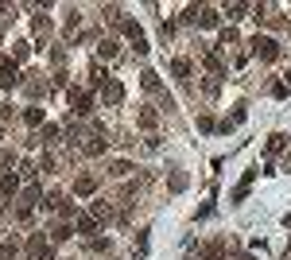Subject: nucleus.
Listing matches in <instances>:
<instances>
[{
	"label": "nucleus",
	"mask_w": 291,
	"mask_h": 260,
	"mask_svg": "<svg viewBox=\"0 0 291 260\" xmlns=\"http://www.w3.org/2000/svg\"><path fill=\"white\" fill-rule=\"evenodd\" d=\"M241 260H253V256H241Z\"/></svg>",
	"instance_id": "nucleus-30"
},
{
	"label": "nucleus",
	"mask_w": 291,
	"mask_h": 260,
	"mask_svg": "<svg viewBox=\"0 0 291 260\" xmlns=\"http://www.w3.org/2000/svg\"><path fill=\"white\" fill-rule=\"evenodd\" d=\"M128 171H132V163H128V159H117V163H113V175H117V179H124Z\"/></svg>",
	"instance_id": "nucleus-20"
},
{
	"label": "nucleus",
	"mask_w": 291,
	"mask_h": 260,
	"mask_svg": "<svg viewBox=\"0 0 291 260\" xmlns=\"http://www.w3.org/2000/svg\"><path fill=\"white\" fill-rule=\"evenodd\" d=\"M66 237H70V226H59V229L51 233V241H66Z\"/></svg>",
	"instance_id": "nucleus-24"
},
{
	"label": "nucleus",
	"mask_w": 291,
	"mask_h": 260,
	"mask_svg": "<svg viewBox=\"0 0 291 260\" xmlns=\"http://www.w3.org/2000/svg\"><path fill=\"white\" fill-rule=\"evenodd\" d=\"M0 260H16V245H4V249H0Z\"/></svg>",
	"instance_id": "nucleus-27"
},
{
	"label": "nucleus",
	"mask_w": 291,
	"mask_h": 260,
	"mask_svg": "<svg viewBox=\"0 0 291 260\" xmlns=\"http://www.w3.org/2000/svg\"><path fill=\"white\" fill-rule=\"evenodd\" d=\"M70 109H74L78 117L93 113V94H89V89H70Z\"/></svg>",
	"instance_id": "nucleus-1"
},
{
	"label": "nucleus",
	"mask_w": 291,
	"mask_h": 260,
	"mask_svg": "<svg viewBox=\"0 0 291 260\" xmlns=\"http://www.w3.org/2000/svg\"><path fill=\"white\" fill-rule=\"evenodd\" d=\"M156 121H159L156 109H144V113H140V128H156Z\"/></svg>",
	"instance_id": "nucleus-15"
},
{
	"label": "nucleus",
	"mask_w": 291,
	"mask_h": 260,
	"mask_svg": "<svg viewBox=\"0 0 291 260\" xmlns=\"http://www.w3.org/2000/svg\"><path fill=\"white\" fill-rule=\"evenodd\" d=\"M0 194L4 198H16L20 194V175H0Z\"/></svg>",
	"instance_id": "nucleus-9"
},
{
	"label": "nucleus",
	"mask_w": 291,
	"mask_h": 260,
	"mask_svg": "<svg viewBox=\"0 0 291 260\" xmlns=\"http://www.w3.org/2000/svg\"><path fill=\"white\" fill-rule=\"evenodd\" d=\"M283 140H287V136H280V132H276V136L268 140V156H276V152H280V147H283Z\"/></svg>",
	"instance_id": "nucleus-22"
},
{
	"label": "nucleus",
	"mask_w": 291,
	"mask_h": 260,
	"mask_svg": "<svg viewBox=\"0 0 291 260\" xmlns=\"http://www.w3.org/2000/svg\"><path fill=\"white\" fill-rule=\"evenodd\" d=\"M0 86H4V89H16L20 86V66H16V62H0Z\"/></svg>",
	"instance_id": "nucleus-5"
},
{
	"label": "nucleus",
	"mask_w": 291,
	"mask_h": 260,
	"mask_svg": "<svg viewBox=\"0 0 291 260\" xmlns=\"http://www.w3.org/2000/svg\"><path fill=\"white\" fill-rule=\"evenodd\" d=\"M225 12H229V20H241V12H245V4H225Z\"/></svg>",
	"instance_id": "nucleus-25"
},
{
	"label": "nucleus",
	"mask_w": 291,
	"mask_h": 260,
	"mask_svg": "<svg viewBox=\"0 0 291 260\" xmlns=\"http://www.w3.org/2000/svg\"><path fill=\"white\" fill-rule=\"evenodd\" d=\"M82 152H86V156H101V152H105V140H101V136H97V132H93V136H86V144H82Z\"/></svg>",
	"instance_id": "nucleus-11"
},
{
	"label": "nucleus",
	"mask_w": 291,
	"mask_h": 260,
	"mask_svg": "<svg viewBox=\"0 0 291 260\" xmlns=\"http://www.w3.org/2000/svg\"><path fill=\"white\" fill-rule=\"evenodd\" d=\"M171 70H175V78H190V62H186V59H175Z\"/></svg>",
	"instance_id": "nucleus-17"
},
{
	"label": "nucleus",
	"mask_w": 291,
	"mask_h": 260,
	"mask_svg": "<svg viewBox=\"0 0 291 260\" xmlns=\"http://www.w3.org/2000/svg\"><path fill=\"white\" fill-rule=\"evenodd\" d=\"M97 54H101V59H117V43H113V39H105V43L97 47Z\"/></svg>",
	"instance_id": "nucleus-16"
},
{
	"label": "nucleus",
	"mask_w": 291,
	"mask_h": 260,
	"mask_svg": "<svg viewBox=\"0 0 291 260\" xmlns=\"http://www.w3.org/2000/svg\"><path fill=\"white\" fill-rule=\"evenodd\" d=\"M202 62L214 70V74H221V54H218V51H206V54H202Z\"/></svg>",
	"instance_id": "nucleus-14"
},
{
	"label": "nucleus",
	"mask_w": 291,
	"mask_h": 260,
	"mask_svg": "<svg viewBox=\"0 0 291 260\" xmlns=\"http://www.w3.org/2000/svg\"><path fill=\"white\" fill-rule=\"evenodd\" d=\"M101 97H105L109 105H117V101H121V97H124V86H121V82H117V78H109L105 86H101Z\"/></svg>",
	"instance_id": "nucleus-7"
},
{
	"label": "nucleus",
	"mask_w": 291,
	"mask_h": 260,
	"mask_svg": "<svg viewBox=\"0 0 291 260\" xmlns=\"http://www.w3.org/2000/svg\"><path fill=\"white\" fill-rule=\"evenodd\" d=\"M194 20H198L202 27H218V12H214V8H198V16H194Z\"/></svg>",
	"instance_id": "nucleus-13"
},
{
	"label": "nucleus",
	"mask_w": 291,
	"mask_h": 260,
	"mask_svg": "<svg viewBox=\"0 0 291 260\" xmlns=\"http://www.w3.org/2000/svg\"><path fill=\"white\" fill-rule=\"evenodd\" d=\"M51 136H59V128H54V124H43V132H39V140H51Z\"/></svg>",
	"instance_id": "nucleus-28"
},
{
	"label": "nucleus",
	"mask_w": 291,
	"mask_h": 260,
	"mask_svg": "<svg viewBox=\"0 0 291 260\" xmlns=\"http://www.w3.org/2000/svg\"><path fill=\"white\" fill-rule=\"evenodd\" d=\"M89 214H93L97 221H101V217H113V210H109L105 202H93V210H89Z\"/></svg>",
	"instance_id": "nucleus-18"
},
{
	"label": "nucleus",
	"mask_w": 291,
	"mask_h": 260,
	"mask_svg": "<svg viewBox=\"0 0 291 260\" xmlns=\"http://www.w3.org/2000/svg\"><path fill=\"white\" fill-rule=\"evenodd\" d=\"M39 202V187H27L24 194H20V217H27L31 214V206Z\"/></svg>",
	"instance_id": "nucleus-8"
},
{
	"label": "nucleus",
	"mask_w": 291,
	"mask_h": 260,
	"mask_svg": "<svg viewBox=\"0 0 291 260\" xmlns=\"http://www.w3.org/2000/svg\"><path fill=\"white\" fill-rule=\"evenodd\" d=\"M124 35H128V39L136 43V54L148 51V35H144V27L136 24V20H124Z\"/></svg>",
	"instance_id": "nucleus-2"
},
{
	"label": "nucleus",
	"mask_w": 291,
	"mask_h": 260,
	"mask_svg": "<svg viewBox=\"0 0 291 260\" xmlns=\"http://www.w3.org/2000/svg\"><path fill=\"white\" fill-rule=\"evenodd\" d=\"M221 43H225V47L237 43V31H233V27H225V31H221Z\"/></svg>",
	"instance_id": "nucleus-26"
},
{
	"label": "nucleus",
	"mask_w": 291,
	"mask_h": 260,
	"mask_svg": "<svg viewBox=\"0 0 291 260\" xmlns=\"http://www.w3.org/2000/svg\"><path fill=\"white\" fill-rule=\"evenodd\" d=\"M27 256L31 260H51L54 249H51V241H43V237H31V241H27Z\"/></svg>",
	"instance_id": "nucleus-4"
},
{
	"label": "nucleus",
	"mask_w": 291,
	"mask_h": 260,
	"mask_svg": "<svg viewBox=\"0 0 291 260\" xmlns=\"http://www.w3.org/2000/svg\"><path fill=\"white\" fill-rule=\"evenodd\" d=\"M74 194H78V198L97 194V179H93V175H78V179H74Z\"/></svg>",
	"instance_id": "nucleus-6"
},
{
	"label": "nucleus",
	"mask_w": 291,
	"mask_h": 260,
	"mask_svg": "<svg viewBox=\"0 0 291 260\" xmlns=\"http://www.w3.org/2000/svg\"><path fill=\"white\" fill-rule=\"evenodd\" d=\"M74 229H78V233H97V217L93 214H78L74 217Z\"/></svg>",
	"instance_id": "nucleus-10"
},
{
	"label": "nucleus",
	"mask_w": 291,
	"mask_h": 260,
	"mask_svg": "<svg viewBox=\"0 0 291 260\" xmlns=\"http://www.w3.org/2000/svg\"><path fill=\"white\" fill-rule=\"evenodd\" d=\"M24 121L31 124V128H39V124H43V109H39V105H27V109H24Z\"/></svg>",
	"instance_id": "nucleus-12"
},
{
	"label": "nucleus",
	"mask_w": 291,
	"mask_h": 260,
	"mask_svg": "<svg viewBox=\"0 0 291 260\" xmlns=\"http://www.w3.org/2000/svg\"><path fill=\"white\" fill-rule=\"evenodd\" d=\"M12 163H16V152H0V171H8Z\"/></svg>",
	"instance_id": "nucleus-23"
},
{
	"label": "nucleus",
	"mask_w": 291,
	"mask_h": 260,
	"mask_svg": "<svg viewBox=\"0 0 291 260\" xmlns=\"http://www.w3.org/2000/svg\"><path fill=\"white\" fill-rule=\"evenodd\" d=\"M283 86H291V70H287V74H283Z\"/></svg>",
	"instance_id": "nucleus-29"
},
{
	"label": "nucleus",
	"mask_w": 291,
	"mask_h": 260,
	"mask_svg": "<svg viewBox=\"0 0 291 260\" xmlns=\"http://www.w3.org/2000/svg\"><path fill=\"white\" fill-rule=\"evenodd\" d=\"M248 47H253L256 59H264V62H268V59H276V39H268V35H256Z\"/></svg>",
	"instance_id": "nucleus-3"
},
{
	"label": "nucleus",
	"mask_w": 291,
	"mask_h": 260,
	"mask_svg": "<svg viewBox=\"0 0 291 260\" xmlns=\"http://www.w3.org/2000/svg\"><path fill=\"white\" fill-rule=\"evenodd\" d=\"M144 89H159V74L156 70H144Z\"/></svg>",
	"instance_id": "nucleus-19"
},
{
	"label": "nucleus",
	"mask_w": 291,
	"mask_h": 260,
	"mask_svg": "<svg viewBox=\"0 0 291 260\" xmlns=\"http://www.w3.org/2000/svg\"><path fill=\"white\" fill-rule=\"evenodd\" d=\"M171 191H175V194H179V191H186V175H183V171L171 175Z\"/></svg>",
	"instance_id": "nucleus-21"
}]
</instances>
